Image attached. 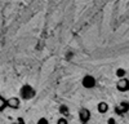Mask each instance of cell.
<instances>
[{"label":"cell","instance_id":"obj_1","mask_svg":"<svg viewBox=\"0 0 129 124\" xmlns=\"http://www.w3.org/2000/svg\"><path fill=\"white\" fill-rule=\"evenodd\" d=\"M19 95H21V98L25 100V101H28V100H32L36 95V90L32 88L30 84H25L22 85V88L19 89Z\"/></svg>","mask_w":129,"mask_h":124},{"label":"cell","instance_id":"obj_2","mask_svg":"<svg viewBox=\"0 0 129 124\" xmlns=\"http://www.w3.org/2000/svg\"><path fill=\"white\" fill-rule=\"evenodd\" d=\"M81 84H83V87H84V88H87V89H92V88H94V87H95L97 80H95V78H94L93 75H85V76L83 78V80H81Z\"/></svg>","mask_w":129,"mask_h":124},{"label":"cell","instance_id":"obj_3","mask_svg":"<svg viewBox=\"0 0 129 124\" xmlns=\"http://www.w3.org/2000/svg\"><path fill=\"white\" fill-rule=\"evenodd\" d=\"M128 110H129V102H126V101L119 102L115 107V111L117 114H125V112H128Z\"/></svg>","mask_w":129,"mask_h":124},{"label":"cell","instance_id":"obj_4","mask_svg":"<svg viewBox=\"0 0 129 124\" xmlns=\"http://www.w3.org/2000/svg\"><path fill=\"white\" fill-rule=\"evenodd\" d=\"M116 88L117 90H120V92H126L129 89V80L128 79H119V81L116 83Z\"/></svg>","mask_w":129,"mask_h":124},{"label":"cell","instance_id":"obj_5","mask_svg":"<svg viewBox=\"0 0 129 124\" xmlns=\"http://www.w3.org/2000/svg\"><path fill=\"white\" fill-rule=\"evenodd\" d=\"M79 118H80V121L81 123H88L90 120V111L88 109H81L79 111Z\"/></svg>","mask_w":129,"mask_h":124},{"label":"cell","instance_id":"obj_6","mask_svg":"<svg viewBox=\"0 0 129 124\" xmlns=\"http://www.w3.org/2000/svg\"><path fill=\"white\" fill-rule=\"evenodd\" d=\"M19 105H21V100L17 97H10L7 100V106L10 109H18Z\"/></svg>","mask_w":129,"mask_h":124},{"label":"cell","instance_id":"obj_7","mask_svg":"<svg viewBox=\"0 0 129 124\" xmlns=\"http://www.w3.org/2000/svg\"><path fill=\"white\" fill-rule=\"evenodd\" d=\"M97 110H98V112H101V114H106L107 111H109V105H107L106 102H100L98 105H97Z\"/></svg>","mask_w":129,"mask_h":124},{"label":"cell","instance_id":"obj_8","mask_svg":"<svg viewBox=\"0 0 129 124\" xmlns=\"http://www.w3.org/2000/svg\"><path fill=\"white\" fill-rule=\"evenodd\" d=\"M58 111L62 114V115H63V118H64V116H67V115H69L70 109L67 107V105H61V106H59V109H58Z\"/></svg>","mask_w":129,"mask_h":124},{"label":"cell","instance_id":"obj_9","mask_svg":"<svg viewBox=\"0 0 129 124\" xmlns=\"http://www.w3.org/2000/svg\"><path fill=\"white\" fill-rule=\"evenodd\" d=\"M125 75H126V71H125V69L119 67V69L116 70V76L119 78V79H124V78H125Z\"/></svg>","mask_w":129,"mask_h":124},{"label":"cell","instance_id":"obj_10","mask_svg":"<svg viewBox=\"0 0 129 124\" xmlns=\"http://www.w3.org/2000/svg\"><path fill=\"white\" fill-rule=\"evenodd\" d=\"M5 107H7V101L3 97H0V112H2Z\"/></svg>","mask_w":129,"mask_h":124},{"label":"cell","instance_id":"obj_11","mask_svg":"<svg viewBox=\"0 0 129 124\" xmlns=\"http://www.w3.org/2000/svg\"><path fill=\"white\" fill-rule=\"evenodd\" d=\"M36 124H50V123H49V120H48L47 118H40V119L36 121Z\"/></svg>","mask_w":129,"mask_h":124},{"label":"cell","instance_id":"obj_12","mask_svg":"<svg viewBox=\"0 0 129 124\" xmlns=\"http://www.w3.org/2000/svg\"><path fill=\"white\" fill-rule=\"evenodd\" d=\"M57 124H69V121H67V119L66 118H59L58 120H57Z\"/></svg>","mask_w":129,"mask_h":124},{"label":"cell","instance_id":"obj_13","mask_svg":"<svg viewBox=\"0 0 129 124\" xmlns=\"http://www.w3.org/2000/svg\"><path fill=\"white\" fill-rule=\"evenodd\" d=\"M107 124H116L115 118H109V119H107Z\"/></svg>","mask_w":129,"mask_h":124},{"label":"cell","instance_id":"obj_14","mask_svg":"<svg viewBox=\"0 0 129 124\" xmlns=\"http://www.w3.org/2000/svg\"><path fill=\"white\" fill-rule=\"evenodd\" d=\"M16 123H17V124H25V119H23V118H17Z\"/></svg>","mask_w":129,"mask_h":124}]
</instances>
